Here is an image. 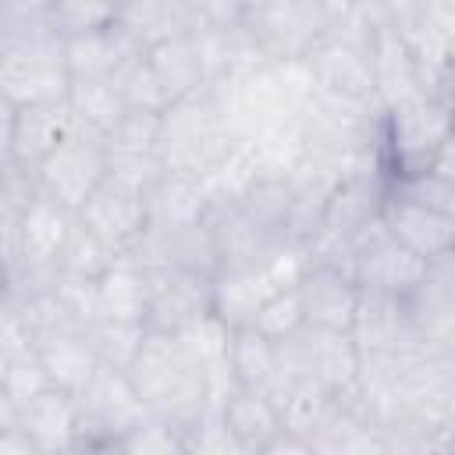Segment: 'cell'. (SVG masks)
Wrapping results in <instances>:
<instances>
[{
    "instance_id": "cell-36",
    "label": "cell",
    "mask_w": 455,
    "mask_h": 455,
    "mask_svg": "<svg viewBox=\"0 0 455 455\" xmlns=\"http://www.w3.org/2000/svg\"><path fill=\"white\" fill-rule=\"evenodd\" d=\"M430 174L441 178V181H448V185H455V128H451V135L441 142V149H437V156H434V164H430Z\"/></svg>"
},
{
    "instance_id": "cell-6",
    "label": "cell",
    "mask_w": 455,
    "mask_h": 455,
    "mask_svg": "<svg viewBox=\"0 0 455 455\" xmlns=\"http://www.w3.org/2000/svg\"><path fill=\"white\" fill-rule=\"evenodd\" d=\"M338 21L334 0H267L245 14L270 60H309Z\"/></svg>"
},
{
    "instance_id": "cell-18",
    "label": "cell",
    "mask_w": 455,
    "mask_h": 455,
    "mask_svg": "<svg viewBox=\"0 0 455 455\" xmlns=\"http://www.w3.org/2000/svg\"><path fill=\"white\" fill-rule=\"evenodd\" d=\"M18 423L28 430L39 455H46V451H78L82 405H78V395H71L57 384H50L36 398H28L18 409Z\"/></svg>"
},
{
    "instance_id": "cell-7",
    "label": "cell",
    "mask_w": 455,
    "mask_h": 455,
    "mask_svg": "<svg viewBox=\"0 0 455 455\" xmlns=\"http://www.w3.org/2000/svg\"><path fill=\"white\" fill-rule=\"evenodd\" d=\"M110 178V167H107V142L103 135L82 128L75 121V128L60 139V146L39 164L36 171V181H39V192L53 196L57 203H64L68 210H82L96 188Z\"/></svg>"
},
{
    "instance_id": "cell-37",
    "label": "cell",
    "mask_w": 455,
    "mask_h": 455,
    "mask_svg": "<svg viewBox=\"0 0 455 455\" xmlns=\"http://www.w3.org/2000/svg\"><path fill=\"white\" fill-rule=\"evenodd\" d=\"M427 18H430L441 32H451V28H455V0H430Z\"/></svg>"
},
{
    "instance_id": "cell-5",
    "label": "cell",
    "mask_w": 455,
    "mask_h": 455,
    "mask_svg": "<svg viewBox=\"0 0 455 455\" xmlns=\"http://www.w3.org/2000/svg\"><path fill=\"white\" fill-rule=\"evenodd\" d=\"M82 405V434H78V451L82 448H114L121 451V441L149 416L135 380L128 370L103 363L96 377L85 384L78 395Z\"/></svg>"
},
{
    "instance_id": "cell-23",
    "label": "cell",
    "mask_w": 455,
    "mask_h": 455,
    "mask_svg": "<svg viewBox=\"0 0 455 455\" xmlns=\"http://www.w3.org/2000/svg\"><path fill=\"white\" fill-rule=\"evenodd\" d=\"M220 416L231 427V434L238 437L242 451H267V444L284 427L277 398L263 395V391H245V387H231L220 398Z\"/></svg>"
},
{
    "instance_id": "cell-16",
    "label": "cell",
    "mask_w": 455,
    "mask_h": 455,
    "mask_svg": "<svg viewBox=\"0 0 455 455\" xmlns=\"http://www.w3.org/2000/svg\"><path fill=\"white\" fill-rule=\"evenodd\" d=\"M299 299H302V313L309 327H331V331H348L359 309V281L323 259H309L295 281Z\"/></svg>"
},
{
    "instance_id": "cell-31",
    "label": "cell",
    "mask_w": 455,
    "mask_h": 455,
    "mask_svg": "<svg viewBox=\"0 0 455 455\" xmlns=\"http://www.w3.org/2000/svg\"><path fill=\"white\" fill-rule=\"evenodd\" d=\"M121 451H135V455H171V451H188V441H185V430L174 427L171 419L149 412L124 441H121Z\"/></svg>"
},
{
    "instance_id": "cell-19",
    "label": "cell",
    "mask_w": 455,
    "mask_h": 455,
    "mask_svg": "<svg viewBox=\"0 0 455 455\" xmlns=\"http://www.w3.org/2000/svg\"><path fill=\"white\" fill-rule=\"evenodd\" d=\"M228 377H231V387L263 391V395L277 398L284 391V384H288L277 341L267 338L263 331H256L252 323L231 327V338H228Z\"/></svg>"
},
{
    "instance_id": "cell-40",
    "label": "cell",
    "mask_w": 455,
    "mask_h": 455,
    "mask_svg": "<svg viewBox=\"0 0 455 455\" xmlns=\"http://www.w3.org/2000/svg\"><path fill=\"white\" fill-rule=\"evenodd\" d=\"M259 4H267V0H245V7L252 11V7H259Z\"/></svg>"
},
{
    "instance_id": "cell-28",
    "label": "cell",
    "mask_w": 455,
    "mask_h": 455,
    "mask_svg": "<svg viewBox=\"0 0 455 455\" xmlns=\"http://www.w3.org/2000/svg\"><path fill=\"white\" fill-rule=\"evenodd\" d=\"M110 21H117V4L114 0H53L50 4V25L64 39L96 32Z\"/></svg>"
},
{
    "instance_id": "cell-10",
    "label": "cell",
    "mask_w": 455,
    "mask_h": 455,
    "mask_svg": "<svg viewBox=\"0 0 455 455\" xmlns=\"http://www.w3.org/2000/svg\"><path fill=\"white\" fill-rule=\"evenodd\" d=\"M75 128V114L68 96L43 103H4V164H18L25 171H39V164L60 146V139Z\"/></svg>"
},
{
    "instance_id": "cell-4",
    "label": "cell",
    "mask_w": 455,
    "mask_h": 455,
    "mask_svg": "<svg viewBox=\"0 0 455 455\" xmlns=\"http://www.w3.org/2000/svg\"><path fill=\"white\" fill-rule=\"evenodd\" d=\"M451 135L448 103L434 92H412L380 114V164L391 181L427 174L441 142Z\"/></svg>"
},
{
    "instance_id": "cell-25",
    "label": "cell",
    "mask_w": 455,
    "mask_h": 455,
    "mask_svg": "<svg viewBox=\"0 0 455 455\" xmlns=\"http://www.w3.org/2000/svg\"><path fill=\"white\" fill-rule=\"evenodd\" d=\"M100 302H103V320L146 323L149 274H146V267H142L132 252L117 256L114 267L100 277Z\"/></svg>"
},
{
    "instance_id": "cell-33",
    "label": "cell",
    "mask_w": 455,
    "mask_h": 455,
    "mask_svg": "<svg viewBox=\"0 0 455 455\" xmlns=\"http://www.w3.org/2000/svg\"><path fill=\"white\" fill-rule=\"evenodd\" d=\"M391 25H398L402 32H412L427 21V11H430V0H370Z\"/></svg>"
},
{
    "instance_id": "cell-1",
    "label": "cell",
    "mask_w": 455,
    "mask_h": 455,
    "mask_svg": "<svg viewBox=\"0 0 455 455\" xmlns=\"http://www.w3.org/2000/svg\"><path fill=\"white\" fill-rule=\"evenodd\" d=\"M128 373H132L146 409L171 419L181 430L196 427L199 416L210 405H217V387H213L210 366L203 363V355L196 352V345L185 334L146 331V341Z\"/></svg>"
},
{
    "instance_id": "cell-43",
    "label": "cell",
    "mask_w": 455,
    "mask_h": 455,
    "mask_svg": "<svg viewBox=\"0 0 455 455\" xmlns=\"http://www.w3.org/2000/svg\"><path fill=\"white\" fill-rule=\"evenodd\" d=\"M114 4H117V7H121V4H124V0H114Z\"/></svg>"
},
{
    "instance_id": "cell-29",
    "label": "cell",
    "mask_w": 455,
    "mask_h": 455,
    "mask_svg": "<svg viewBox=\"0 0 455 455\" xmlns=\"http://www.w3.org/2000/svg\"><path fill=\"white\" fill-rule=\"evenodd\" d=\"M252 327L263 331V334L274 338V341H284V338H291L295 331H302V327H306V313H302L299 288H295V284L277 288V291L259 306Z\"/></svg>"
},
{
    "instance_id": "cell-12",
    "label": "cell",
    "mask_w": 455,
    "mask_h": 455,
    "mask_svg": "<svg viewBox=\"0 0 455 455\" xmlns=\"http://www.w3.org/2000/svg\"><path fill=\"white\" fill-rule=\"evenodd\" d=\"M348 334L355 338L363 355H405L416 348H430L419 334L409 299L387 295V291H370V288H363V295H359V309H355Z\"/></svg>"
},
{
    "instance_id": "cell-35",
    "label": "cell",
    "mask_w": 455,
    "mask_h": 455,
    "mask_svg": "<svg viewBox=\"0 0 455 455\" xmlns=\"http://www.w3.org/2000/svg\"><path fill=\"white\" fill-rule=\"evenodd\" d=\"M53 0H0V25H21V21H50Z\"/></svg>"
},
{
    "instance_id": "cell-22",
    "label": "cell",
    "mask_w": 455,
    "mask_h": 455,
    "mask_svg": "<svg viewBox=\"0 0 455 455\" xmlns=\"http://www.w3.org/2000/svg\"><path fill=\"white\" fill-rule=\"evenodd\" d=\"M117 21L128 28V36L142 50L199 28L188 0H124L117 7Z\"/></svg>"
},
{
    "instance_id": "cell-32",
    "label": "cell",
    "mask_w": 455,
    "mask_h": 455,
    "mask_svg": "<svg viewBox=\"0 0 455 455\" xmlns=\"http://www.w3.org/2000/svg\"><path fill=\"white\" fill-rule=\"evenodd\" d=\"M196 11L199 28H224V25H238L245 21L249 7L245 0H188Z\"/></svg>"
},
{
    "instance_id": "cell-34",
    "label": "cell",
    "mask_w": 455,
    "mask_h": 455,
    "mask_svg": "<svg viewBox=\"0 0 455 455\" xmlns=\"http://www.w3.org/2000/svg\"><path fill=\"white\" fill-rule=\"evenodd\" d=\"M430 284L441 295V302H444V309H448V316L455 323V252H448V256L430 263Z\"/></svg>"
},
{
    "instance_id": "cell-39",
    "label": "cell",
    "mask_w": 455,
    "mask_h": 455,
    "mask_svg": "<svg viewBox=\"0 0 455 455\" xmlns=\"http://www.w3.org/2000/svg\"><path fill=\"white\" fill-rule=\"evenodd\" d=\"M448 64H451V71H455V28L448 32Z\"/></svg>"
},
{
    "instance_id": "cell-24",
    "label": "cell",
    "mask_w": 455,
    "mask_h": 455,
    "mask_svg": "<svg viewBox=\"0 0 455 455\" xmlns=\"http://www.w3.org/2000/svg\"><path fill=\"white\" fill-rule=\"evenodd\" d=\"M146 206H149L146 231H178V228H192L210 217V199H206L203 181L181 178V174H164L146 192Z\"/></svg>"
},
{
    "instance_id": "cell-8",
    "label": "cell",
    "mask_w": 455,
    "mask_h": 455,
    "mask_svg": "<svg viewBox=\"0 0 455 455\" xmlns=\"http://www.w3.org/2000/svg\"><path fill=\"white\" fill-rule=\"evenodd\" d=\"M281 366L288 380H316L327 391H345L355 384L363 352L348 331L331 327H302L291 338L277 341Z\"/></svg>"
},
{
    "instance_id": "cell-26",
    "label": "cell",
    "mask_w": 455,
    "mask_h": 455,
    "mask_svg": "<svg viewBox=\"0 0 455 455\" xmlns=\"http://www.w3.org/2000/svg\"><path fill=\"white\" fill-rule=\"evenodd\" d=\"M68 103H71V114L82 128L96 132V135H110L121 117L132 110L128 100H124V89L121 82L114 78H85V82H71L68 89Z\"/></svg>"
},
{
    "instance_id": "cell-42",
    "label": "cell",
    "mask_w": 455,
    "mask_h": 455,
    "mask_svg": "<svg viewBox=\"0 0 455 455\" xmlns=\"http://www.w3.org/2000/svg\"><path fill=\"white\" fill-rule=\"evenodd\" d=\"M448 359H451V370H455V348H451V352H448Z\"/></svg>"
},
{
    "instance_id": "cell-3",
    "label": "cell",
    "mask_w": 455,
    "mask_h": 455,
    "mask_svg": "<svg viewBox=\"0 0 455 455\" xmlns=\"http://www.w3.org/2000/svg\"><path fill=\"white\" fill-rule=\"evenodd\" d=\"M235 149H238V139L224 121L210 85L171 103L160 114V160L167 174L203 181Z\"/></svg>"
},
{
    "instance_id": "cell-21",
    "label": "cell",
    "mask_w": 455,
    "mask_h": 455,
    "mask_svg": "<svg viewBox=\"0 0 455 455\" xmlns=\"http://www.w3.org/2000/svg\"><path fill=\"white\" fill-rule=\"evenodd\" d=\"M146 64L153 68L164 96L171 103L199 92L203 85H210L206 78V60H203V50H199V36L188 32V36H174L160 46H149L146 50Z\"/></svg>"
},
{
    "instance_id": "cell-20",
    "label": "cell",
    "mask_w": 455,
    "mask_h": 455,
    "mask_svg": "<svg viewBox=\"0 0 455 455\" xmlns=\"http://www.w3.org/2000/svg\"><path fill=\"white\" fill-rule=\"evenodd\" d=\"M36 348H39V359L46 366L50 384H57V387H64L71 395H82L85 384L103 366V355H100V345H96L92 327L53 331V334L39 338Z\"/></svg>"
},
{
    "instance_id": "cell-41",
    "label": "cell",
    "mask_w": 455,
    "mask_h": 455,
    "mask_svg": "<svg viewBox=\"0 0 455 455\" xmlns=\"http://www.w3.org/2000/svg\"><path fill=\"white\" fill-rule=\"evenodd\" d=\"M448 451H455V430H451V441H448Z\"/></svg>"
},
{
    "instance_id": "cell-13",
    "label": "cell",
    "mask_w": 455,
    "mask_h": 455,
    "mask_svg": "<svg viewBox=\"0 0 455 455\" xmlns=\"http://www.w3.org/2000/svg\"><path fill=\"white\" fill-rule=\"evenodd\" d=\"M103 142H107V167L114 181L149 192L167 174L160 160V114L128 110Z\"/></svg>"
},
{
    "instance_id": "cell-17",
    "label": "cell",
    "mask_w": 455,
    "mask_h": 455,
    "mask_svg": "<svg viewBox=\"0 0 455 455\" xmlns=\"http://www.w3.org/2000/svg\"><path fill=\"white\" fill-rule=\"evenodd\" d=\"M142 53L146 50L128 36V28L121 21H110L96 32L68 39V71H71V82H85V78L121 82L139 64Z\"/></svg>"
},
{
    "instance_id": "cell-38",
    "label": "cell",
    "mask_w": 455,
    "mask_h": 455,
    "mask_svg": "<svg viewBox=\"0 0 455 455\" xmlns=\"http://www.w3.org/2000/svg\"><path fill=\"white\" fill-rule=\"evenodd\" d=\"M444 103H448V114H451V128H455V71H451V82H448V89H444V96H441Z\"/></svg>"
},
{
    "instance_id": "cell-14",
    "label": "cell",
    "mask_w": 455,
    "mask_h": 455,
    "mask_svg": "<svg viewBox=\"0 0 455 455\" xmlns=\"http://www.w3.org/2000/svg\"><path fill=\"white\" fill-rule=\"evenodd\" d=\"M380 224L416 256H423L427 263L455 252V217L419 203L416 196L402 192L398 185L387 188L384 210H380Z\"/></svg>"
},
{
    "instance_id": "cell-2",
    "label": "cell",
    "mask_w": 455,
    "mask_h": 455,
    "mask_svg": "<svg viewBox=\"0 0 455 455\" xmlns=\"http://www.w3.org/2000/svg\"><path fill=\"white\" fill-rule=\"evenodd\" d=\"M0 96L25 107L43 100H64L71 89L68 39L50 21L0 25Z\"/></svg>"
},
{
    "instance_id": "cell-15",
    "label": "cell",
    "mask_w": 455,
    "mask_h": 455,
    "mask_svg": "<svg viewBox=\"0 0 455 455\" xmlns=\"http://www.w3.org/2000/svg\"><path fill=\"white\" fill-rule=\"evenodd\" d=\"M82 224L92 228L114 252H135V245L142 242L146 228H149V206H146V192L121 185L114 178H107L96 196L78 210Z\"/></svg>"
},
{
    "instance_id": "cell-11",
    "label": "cell",
    "mask_w": 455,
    "mask_h": 455,
    "mask_svg": "<svg viewBox=\"0 0 455 455\" xmlns=\"http://www.w3.org/2000/svg\"><path fill=\"white\" fill-rule=\"evenodd\" d=\"M355 281L370 291H387L409 299L430 274V263L405 249L380 220L355 238Z\"/></svg>"
},
{
    "instance_id": "cell-30",
    "label": "cell",
    "mask_w": 455,
    "mask_h": 455,
    "mask_svg": "<svg viewBox=\"0 0 455 455\" xmlns=\"http://www.w3.org/2000/svg\"><path fill=\"white\" fill-rule=\"evenodd\" d=\"M146 331H149L146 323H132V320H100L92 327L103 363L121 366V370H132V363L146 341Z\"/></svg>"
},
{
    "instance_id": "cell-9",
    "label": "cell",
    "mask_w": 455,
    "mask_h": 455,
    "mask_svg": "<svg viewBox=\"0 0 455 455\" xmlns=\"http://www.w3.org/2000/svg\"><path fill=\"white\" fill-rule=\"evenodd\" d=\"M149 302L146 327L164 334H188L213 316V277L188 267H146Z\"/></svg>"
},
{
    "instance_id": "cell-27",
    "label": "cell",
    "mask_w": 455,
    "mask_h": 455,
    "mask_svg": "<svg viewBox=\"0 0 455 455\" xmlns=\"http://www.w3.org/2000/svg\"><path fill=\"white\" fill-rule=\"evenodd\" d=\"M117 256H121V252H114V249H110L92 228H85L82 217H78L75 231H71V242H68V249H64V259H60V274L85 277V281H100V277L114 267Z\"/></svg>"
}]
</instances>
